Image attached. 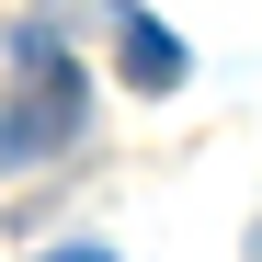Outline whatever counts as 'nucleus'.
<instances>
[{
  "instance_id": "nucleus-1",
  "label": "nucleus",
  "mask_w": 262,
  "mask_h": 262,
  "mask_svg": "<svg viewBox=\"0 0 262 262\" xmlns=\"http://www.w3.org/2000/svg\"><path fill=\"white\" fill-rule=\"evenodd\" d=\"M80 69H69V46L46 23H23L12 34V92H0V171H34V160H57L69 137H80Z\"/></svg>"
},
{
  "instance_id": "nucleus-3",
  "label": "nucleus",
  "mask_w": 262,
  "mask_h": 262,
  "mask_svg": "<svg viewBox=\"0 0 262 262\" xmlns=\"http://www.w3.org/2000/svg\"><path fill=\"white\" fill-rule=\"evenodd\" d=\"M46 262H114V251H92V239H80V251H46Z\"/></svg>"
},
{
  "instance_id": "nucleus-2",
  "label": "nucleus",
  "mask_w": 262,
  "mask_h": 262,
  "mask_svg": "<svg viewBox=\"0 0 262 262\" xmlns=\"http://www.w3.org/2000/svg\"><path fill=\"white\" fill-rule=\"evenodd\" d=\"M114 23H125V80H137V92H171V80H183V46H171L148 12H114Z\"/></svg>"
}]
</instances>
